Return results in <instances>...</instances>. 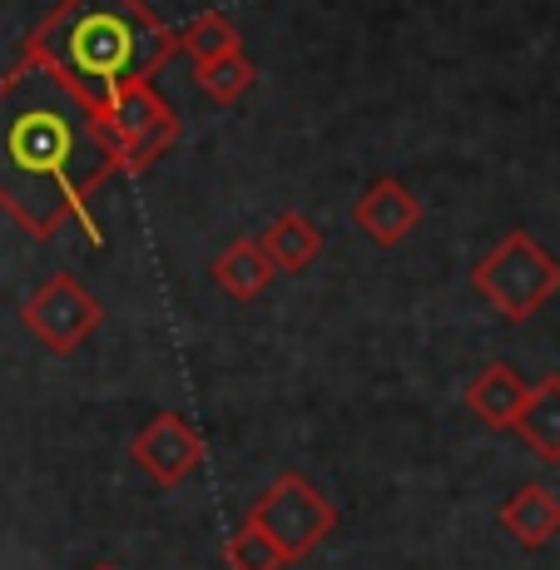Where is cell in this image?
Returning <instances> with one entry per match:
<instances>
[{"label":"cell","instance_id":"13","mask_svg":"<svg viewBox=\"0 0 560 570\" xmlns=\"http://www.w3.org/2000/svg\"><path fill=\"white\" fill-rule=\"evenodd\" d=\"M208 278H214L234 303H254V298H263V293H268V283L278 278V273H273V263L263 258L258 238H238V244H228L224 254L214 258Z\"/></svg>","mask_w":560,"mask_h":570},{"label":"cell","instance_id":"8","mask_svg":"<svg viewBox=\"0 0 560 570\" xmlns=\"http://www.w3.org/2000/svg\"><path fill=\"white\" fill-rule=\"evenodd\" d=\"M422 214H426L422 199H416L402 179H392V174L372 179L367 189L357 194V204H353V224L377 248H397L402 238H412L416 224H422Z\"/></svg>","mask_w":560,"mask_h":570},{"label":"cell","instance_id":"3","mask_svg":"<svg viewBox=\"0 0 560 570\" xmlns=\"http://www.w3.org/2000/svg\"><path fill=\"white\" fill-rule=\"evenodd\" d=\"M471 288L491 303L507 323H525L560 293V258H551L536 234L511 228L487 258L471 268Z\"/></svg>","mask_w":560,"mask_h":570},{"label":"cell","instance_id":"17","mask_svg":"<svg viewBox=\"0 0 560 570\" xmlns=\"http://www.w3.org/2000/svg\"><path fill=\"white\" fill-rule=\"evenodd\" d=\"M95 570H119V566H95Z\"/></svg>","mask_w":560,"mask_h":570},{"label":"cell","instance_id":"9","mask_svg":"<svg viewBox=\"0 0 560 570\" xmlns=\"http://www.w3.org/2000/svg\"><path fill=\"white\" fill-rule=\"evenodd\" d=\"M497 517H501V531H507L515 546L541 551V546H551L560 535V497L551 487H541V481H525L521 491H511V497L501 501Z\"/></svg>","mask_w":560,"mask_h":570},{"label":"cell","instance_id":"12","mask_svg":"<svg viewBox=\"0 0 560 570\" xmlns=\"http://www.w3.org/2000/svg\"><path fill=\"white\" fill-rule=\"evenodd\" d=\"M258 248H263V258L273 263V273H303L323 254V228L307 214H278L258 234Z\"/></svg>","mask_w":560,"mask_h":570},{"label":"cell","instance_id":"1","mask_svg":"<svg viewBox=\"0 0 560 570\" xmlns=\"http://www.w3.org/2000/svg\"><path fill=\"white\" fill-rule=\"evenodd\" d=\"M125 174V155L109 119L46 60L20 50L0 75V208L36 244L65 224H80L105 244L95 194Z\"/></svg>","mask_w":560,"mask_h":570},{"label":"cell","instance_id":"16","mask_svg":"<svg viewBox=\"0 0 560 570\" xmlns=\"http://www.w3.org/2000/svg\"><path fill=\"white\" fill-rule=\"evenodd\" d=\"M228 570H283V556L268 535L258 531L254 521H244L234 535H228V551H224Z\"/></svg>","mask_w":560,"mask_h":570},{"label":"cell","instance_id":"2","mask_svg":"<svg viewBox=\"0 0 560 570\" xmlns=\"http://www.w3.org/2000/svg\"><path fill=\"white\" fill-rule=\"evenodd\" d=\"M20 50L65 75L109 119L119 95L149 85L169 65L179 40L145 0H60Z\"/></svg>","mask_w":560,"mask_h":570},{"label":"cell","instance_id":"4","mask_svg":"<svg viewBox=\"0 0 560 570\" xmlns=\"http://www.w3.org/2000/svg\"><path fill=\"white\" fill-rule=\"evenodd\" d=\"M273 546H278L283 566H303L327 535L337 531V507L303 476V471H283L268 481V491L248 507V517Z\"/></svg>","mask_w":560,"mask_h":570},{"label":"cell","instance_id":"7","mask_svg":"<svg viewBox=\"0 0 560 570\" xmlns=\"http://www.w3.org/2000/svg\"><path fill=\"white\" fill-rule=\"evenodd\" d=\"M129 462L145 471L154 487H184L204 466V432L184 412H159L135 432Z\"/></svg>","mask_w":560,"mask_h":570},{"label":"cell","instance_id":"15","mask_svg":"<svg viewBox=\"0 0 560 570\" xmlns=\"http://www.w3.org/2000/svg\"><path fill=\"white\" fill-rule=\"evenodd\" d=\"M174 40H179V50L189 55L194 65L218 60V55H228V50H244V36H238V26L224 16V10H208V16H194L184 30H174Z\"/></svg>","mask_w":560,"mask_h":570},{"label":"cell","instance_id":"11","mask_svg":"<svg viewBox=\"0 0 560 570\" xmlns=\"http://www.w3.org/2000/svg\"><path fill=\"white\" fill-rule=\"evenodd\" d=\"M511 432H521V442L541 462L560 466V372H546L541 382H531V397H525Z\"/></svg>","mask_w":560,"mask_h":570},{"label":"cell","instance_id":"6","mask_svg":"<svg viewBox=\"0 0 560 570\" xmlns=\"http://www.w3.org/2000/svg\"><path fill=\"white\" fill-rule=\"evenodd\" d=\"M109 129H115L119 155H125V179H129V174L154 169V164H159L184 139L179 109L154 90V80L135 85L129 95H119V105L109 109Z\"/></svg>","mask_w":560,"mask_h":570},{"label":"cell","instance_id":"5","mask_svg":"<svg viewBox=\"0 0 560 570\" xmlns=\"http://www.w3.org/2000/svg\"><path fill=\"white\" fill-rule=\"evenodd\" d=\"M20 323L46 353L75 357L105 323V303L95 293H85V283H75L70 273L46 278L26 303H20Z\"/></svg>","mask_w":560,"mask_h":570},{"label":"cell","instance_id":"14","mask_svg":"<svg viewBox=\"0 0 560 570\" xmlns=\"http://www.w3.org/2000/svg\"><path fill=\"white\" fill-rule=\"evenodd\" d=\"M194 70H199V75H194V80H199V90L214 105H238L258 85V65L248 60L244 50H228V55H218V60L194 65Z\"/></svg>","mask_w":560,"mask_h":570},{"label":"cell","instance_id":"10","mask_svg":"<svg viewBox=\"0 0 560 570\" xmlns=\"http://www.w3.org/2000/svg\"><path fill=\"white\" fill-rule=\"evenodd\" d=\"M525 397H531V382H525L511 363H491L471 377L466 412L481 416L491 432H511L515 416H521V407H525Z\"/></svg>","mask_w":560,"mask_h":570}]
</instances>
